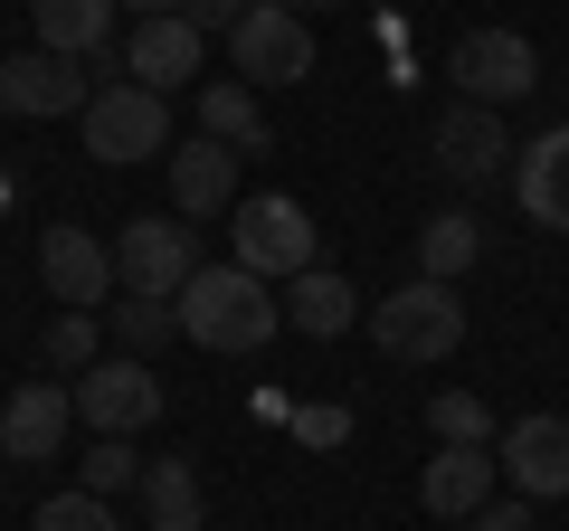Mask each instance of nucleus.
<instances>
[{"label":"nucleus","instance_id":"19","mask_svg":"<svg viewBox=\"0 0 569 531\" xmlns=\"http://www.w3.org/2000/svg\"><path fill=\"white\" fill-rule=\"evenodd\" d=\"M351 323H361V294H351V275L313 266V275H295V285H284V332L332 342V332H351Z\"/></svg>","mask_w":569,"mask_h":531},{"label":"nucleus","instance_id":"28","mask_svg":"<svg viewBox=\"0 0 569 531\" xmlns=\"http://www.w3.org/2000/svg\"><path fill=\"white\" fill-rule=\"evenodd\" d=\"M295 437H305V447H342V437H351V409H295Z\"/></svg>","mask_w":569,"mask_h":531},{"label":"nucleus","instance_id":"2","mask_svg":"<svg viewBox=\"0 0 569 531\" xmlns=\"http://www.w3.org/2000/svg\"><path fill=\"white\" fill-rule=\"evenodd\" d=\"M370 342L389 361H456L466 351V294L437 285V275H408L389 304H370Z\"/></svg>","mask_w":569,"mask_h":531},{"label":"nucleus","instance_id":"6","mask_svg":"<svg viewBox=\"0 0 569 531\" xmlns=\"http://www.w3.org/2000/svg\"><path fill=\"white\" fill-rule=\"evenodd\" d=\"M114 275L133 294H162V304H181V285L200 275V247H190V228L171 219V209H152V219H123L114 238Z\"/></svg>","mask_w":569,"mask_h":531},{"label":"nucleus","instance_id":"11","mask_svg":"<svg viewBox=\"0 0 569 531\" xmlns=\"http://www.w3.org/2000/svg\"><path fill=\"white\" fill-rule=\"evenodd\" d=\"M0 104H10V114H86V104H96V77H86V58L20 48V58L0 67Z\"/></svg>","mask_w":569,"mask_h":531},{"label":"nucleus","instance_id":"30","mask_svg":"<svg viewBox=\"0 0 569 531\" xmlns=\"http://www.w3.org/2000/svg\"><path fill=\"white\" fill-rule=\"evenodd\" d=\"M123 10H142V20H171V10H181V0H123Z\"/></svg>","mask_w":569,"mask_h":531},{"label":"nucleus","instance_id":"24","mask_svg":"<svg viewBox=\"0 0 569 531\" xmlns=\"http://www.w3.org/2000/svg\"><path fill=\"white\" fill-rule=\"evenodd\" d=\"M171 323H181V304H162V294H133V304H114V332H123V351H162L171 342Z\"/></svg>","mask_w":569,"mask_h":531},{"label":"nucleus","instance_id":"7","mask_svg":"<svg viewBox=\"0 0 569 531\" xmlns=\"http://www.w3.org/2000/svg\"><path fill=\"white\" fill-rule=\"evenodd\" d=\"M228 58H238L247 86H295V77H313V29H305V10H284V0L247 10V20L228 29Z\"/></svg>","mask_w":569,"mask_h":531},{"label":"nucleus","instance_id":"4","mask_svg":"<svg viewBox=\"0 0 569 531\" xmlns=\"http://www.w3.org/2000/svg\"><path fill=\"white\" fill-rule=\"evenodd\" d=\"M77 123H86V152L96 162H152V152H171V104L152 86H133V77L96 86V104Z\"/></svg>","mask_w":569,"mask_h":531},{"label":"nucleus","instance_id":"27","mask_svg":"<svg viewBox=\"0 0 569 531\" xmlns=\"http://www.w3.org/2000/svg\"><path fill=\"white\" fill-rule=\"evenodd\" d=\"M142 465H152V455H133L123 437H96V455H86V493H123V484H142Z\"/></svg>","mask_w":569,"mask_h":531},{"label":"nucleus","instance_id":"1","mask_svg":"<svg viewBox=\"0 0 569 531\" xmlns=\"http://www.w3.org/2000/svg\"><path fill=\"white\" fill-rule=\"evenodd\" d=\"M181 332L200 351H266L284 332V304H276L266 275H247V266L228 257V266H200L181 285Z\"/></svg>","mask_w":569,"mask_h":531},{"label":"nucleus","instance_id":"25","mask_svg":"<svg viewBox=\"0 0 569 531\" xmlns=\"http://www.w3.org/2000/svg\"><path fill=\"white\" fill-rule=\"evenodd\" d=\"M39 361H48V370H77V380H86V370H96V313H58V323L39 332Z\"/></svg>","mask_w":569,"mask_h":531},{"label":"nucleus","instance_id":"23","mask_svg":"<svg viewBox=\"0 0 569 531\" xmlns=\"http://www.w3.org/2000/svg\"><path fill=\"white\" fill-rule=\"evenodd\" d=\"M427 428H437V447H493V409L475 389H437L427 399Z\"/></svg>","mask_w":569,"mask_h":531},{"label":"nucleus","instance_id":"12","mask_svg":"<svg viewBox=\"0 0 569 531\" xmlns=\"http://www.w3.org/2000/svg\"><path fill=\"white\" fill-rule=\"evenodd\" d=\"M67 428H77V389L20 380V389H10V409H0V455H10V465H48V455L67 447Z\"/></svg>","mask_w":569,"mask_h":531},{"label":"nucleus","instance_id":"10","mask_svg":"<svg viewBox=\"0 0 569 531\" xmlns=\"http://www.w3.org/2000/svg\"><path fill=\"white\" fill-rule=\"evenodd\" d=\"M77 418H86L96 437H133V428L162 418V380H152L133 351H123V361H96V370L77 380Z\"/></svg>","mask_w":569,"mask_h":531},{"label":"nucleus","instance_id":"21","mask_svg":"<svg viewBox=\"0 0 569 531\" xmlns=\"http://www.w3.org/2000/svg\"><path fill=\"white\" fill-rule=\"evenodd\" d=\"M200 133H219L228 152H266V104H257V86H200Z\"/></svg>","mask_w":569,"mask_h":531},{"label":"nucleus","instance_id":"13","mask_svg":"<svg viewBox=\"0 0 569 531\" xmlns=\"http://www.w3.org/2000/svg\"><path fill=\"white\" fill-rule=\"evenodd\" d=\"M493 455H503V474H512L522 503L569 493V418H512V428L493 437Z\"/></svg>","mask_w":569,"mask_h":531},{"label":"nucleus","instance_id":"15","mask_svg":"<svg viewBox=\"0 0 569 531\" xmlns=\"http://www.w3.org/2000/svg\"><path fill=\"white\" fill-rule=\"evenodd\" d=\"M493 474H503L493 447H437L427 474H418V503L437 512V522H475V512L493 503Z\"/></svg>","mask_w":569,"mask_h":531},{"label":"nucleus","instance_id":"3","mask_svg":"<svg viewBox=\"0 0 569 531\" xmlns=\"http://www.w3.org/2000/svg\"><path fill=\"white\" fill-rule=\"evenodd\" d=\"M228 238H238V266H247V275H266V285H276V275L295 285V275H313V266H323V257H313L323 238H313L305 200H284V190L238 200V209H228Z\"/></svg>","mask_w":569,"mask_h":531},{"label":"nucleus","instance_id":"17","mask_svg":"<svg viewBox=\"0 0 569 531\" xmlns=\"http://www.w3.org/2000/svg\"><path fill=\"white\" fill-rule=\"evenodd\" d=\"M171 209H181V219H219V209H238V152H228L219 133L171 143Z\"/></svg>","mask_w":569,"mask_h":531},{"label":"nucleus","instance_id":"20","mask_svg":"<svg viewBox=\"0 0 569 531\" xmlns=\"http://www.w3.org/2000/svg\"><path fill=\"white\" fill-rule=\"evenodd\" d=\"M142 512H152V531H209V493H200V474L181 455H152L142 465Z\"/></svg>","mask_w":569,"mask_h":531},{"label":"nucleus","instance_id":"18","mask_svg":"<svg viewBox=\"0 0 569 531\" xmlns=\"http://www.w3.org/2000/svg\"><path fill=\"white\" fill-rule=\"evenodd\" d=\"M114 10H123V0H29V29H39V48L96 67L104 39H114Z\"/></svg>","mask_w":569,"mask_h":531},{"label":"nucleus","instance_id":"31","mask_svg":"<svg viewBox=\"0 0 569 531\" xmlns=\"http://www.w3.org/2000/svg\"><path fill=\"white\" fill-rule=\"evenodd\" d=\"M284 10H332V0H284Z\"/></svg>","mask_w":569,"mask_h":531},{"label":"nucleus","instance_id":"5","mask_svg":"<svg viewBox=\"0 0 569 531\" xmlns=\"http://www.w3.org/2000/svg\"><path fill=\"white\" fill-rule=\"evenodd\" d=\"M447 77H456V96L466 104H522L531 86H541V58H531V39L522 29H466L456 39V58H447Z\"/></svg>","mask_w":569,"mask_h":531},{"label":"nucleus","instance_id":"8","mask_svg":"<svg viewBox=\"0 0 569 531\" xmlns=\"http://www.w3.org/2000/svg\"><path fill=\"white\" fill-rule=\"evenodd\" d=\"M39 275H48V294H58V313H96L104 294L123 285V275H114V247H104L96 228H77V219H58L39 238Z\"/></svg>","mask_w":569,"mask_h":531},{"label":"nucleus","instance_id":"22","mask_svg":"<svg viewBox=\"0 0 569 531\" xmlns=\"http://www.w3.org/2000/svg\"><path fill=\"white\" fill-rule=\"evenodd\" d=\"M475 247H485V228H475L466 209H447V219H427V228H418V275L456 285V275L475 266Z\"/></svg>","mask_w":569,"mask_h":531},{"label":"nucleus","instance_id":"9","mask_svg":"<svg viewBox=\"0 0 569 531\" xmlns=\"http://www.w3.org/2000/svg\"><path fill=\"white\" fill-rule=\"evenodd\" d=\"M427 143H437V171H447V181H475V190L503 181L512 152H522V143L503 133V114H493V104H466V96L437 114V133H427Z\"/></svg>","mask_w":569,"mask_h":531},{"label":"nucleus","instance_id":"14","mask_svg":"<svg viewBox=\"0 0 569 531\" xmlns=\"http://www.w3.org/2000/svg\"><path fill=\"white\" fill-rule=\"evenodd\" d=\"M200 58H209V39L181 20V10H171V20H133V39H123V77L152 86V96L190 86V77H200Z\"/></svg>","mask_w":569,"mask_h":531},{"label":"nucleus","instance_id":"26","mask_svg":"<svg viewBox=\"0 0 569 531\" xmlns=\"http://www.w3.org/2000/svg\"><path fill=\"white\" fill-rule=\"evenodd\" d=\"M29 531H114V512H104V493H86V484H77V493H48Z\"/></svg>","mask_w":569,"mask_h":531},{"label":"nucleus","instance_id":"29","mask_svg":"<svg viewBox=\"0 0 569 531\" xmlns=\"http://www.w3.org/2000/svg\"><path fill=\"white\" fill-rule=\"evenodd\" d=\"M466 531H541V522H531V503H485Z\"/></svg>","mask_w":569,"mask_h":531},{"label":"nucleus","instance_id":"16","mask_svg":"<svg viewBox=\"0 0 569 531\" xmlns=\"http://www.w3.org/2000/svg\"><path fill=\"white\" fill-rule=\"evenodd\" d=\"M512 200H522V219H531V228L569 238V123H550L541 143L512 152Z\"/></svg>","mask_w":569,"mask_h":531}]
</instances>
